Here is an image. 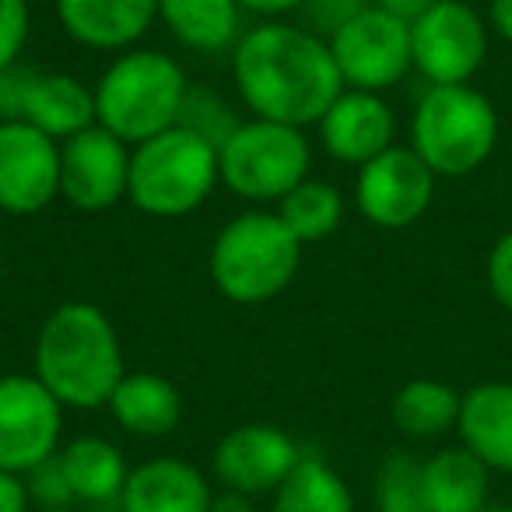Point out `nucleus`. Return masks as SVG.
<instances>
[{
    "label": "nucleus",
    "mask_w": 512,
    "mask_h": 512,
    "mask_svg": "<svg viewBox=\"0 0 512 512\" xmlns=\"http://www.w3.org/2000/svg\"><path fill=\"white\" fill-rule=\"evenodd\" d=\"M390 418L407 439H439L460 418V393L439 379H411L397 390Z\"/></svg>",
    "instance_id": "25"
},
{
    "label": "nucleus",
    "mask_w": 512,
    "mask_h": 512,
    "mask_svg": "<svg viewBox=\"0 0 512 512\" xmlns=\"http://www.w3.org/2000/svg\"><path fill=\"white\" fill-rule=\"evenodd\" d=\"M64 404L25 372L0 376V470L29 474L60 449Z\"/></svg>",
    "instance_id": "9"
},
{
    "label": "nucleus",
    "mask_w": 512,
    "mask_h": 512,
    "mask_svg": "<svg viewBox=\"0 0 512 512\" xmlns=\"http://www.w3.org/2000/svg\"><path fill=\"white\" fill-rule=\"evenodd\" d=\"M211 512H256V509H253V502H249V495L221 488V495H214V502H211Z\"/></svg>",
    "instance_id": "36"
},
{
    "label": "nucleus",
    "mask_w": 512,
    "mask_h": 512,
    "mask_svg": "<svg viewBox=\"0 0 512 512\" xmlns=\"http://www.w3.org/2000/svg\"><path fill=\"white\" fill-rule=\"evenodd\" d=\"M498 141V113L470 85H432L418 99L411 120V148L435 176L460 179L491 158Z\"/></svg>",
    "instance_id": "6"
},
{
    "label": "nucleus",
    "mask_w": 512,
    "mask_h": 512,
    "mask_svg": "<svg viewBox=\"0 0 512 512\" xmlns=\"http://www.w3.org/2000/svg\"><path fill=\"white\" fill-rule=\"evenodd\" d=\"M0 512H32V498L22 474L0 470Z\"/></svg>",
    "instance_id": "32"
},
{
    "label": "nucleus",
    "mask_w": 512,
    "mask_h": 512,
    "mask_svg": "<svg viewBox=\"0 0 512 512\" xmlns=\"http://www.w3.org/2000/svg\"><path fill=\"white\" fill-rule=\"evenodd\" d=\"M130 144L106 127H88L60 144V197L74 211L99 214L127 200Z\"/></svg>",
    "instance_id": "13"
},
{
    "label": "nucleus",
    "mask_w": 512,
    "mask_h": 512,
    "mask_svg": "<svg viewBox=\"0 0 512 512\" xmlns=\"http://www.w3.org/2000/svg\"><path fill=\"white\" fill-rule=\"evenodd\" d=\"M481 512H509V509H502V505H484Z\"/></svg>",
    "instance_id": "37"
},
{
    "label": "nucleus",
    "mask_w": 512,
    "mask_h": 512,
    "mask_svg": "<svg viewBox=\"0 0 512 512\" xmlns=\"http://www.w3.org/2000/svg\"><path fill=\"white\" fill-rule=\"evenodd\" d=\"M221 183L242 200L278 204L309 179L313 148L302 127L274 120H246L218 148Z\"/></svg>",
    "instance_id": "7"
},
{
    "label": "nucleus",
    "mask_w": 512,
    "mask_h": 512,
    "mask_svg": "<svg viewBox=\"0 0 512 512\" xmlns=\"http://www.w3.org/2000/svg\"><path fill=\"white\" fill-rule=\"evenodd\" d=\"M411 57L432 85H470L488 57L484 18L463 0H439L411 22Z\"/></svg>",
    "instance_id": "10"
},
{
    "label": "nucleus",
    "mask_w": 512,
    "mask_h": 512,
    "mask_svg": "<svg viewBox=\"0 0 512 512\" xmlns=\"http://www.w3.org/2000/svg\"><path fill=\"white\" fill-rule=\"evenodd\" d=\"M316 127L323 151L344 165L372 162L386 148H393L397 134V120L383 92H362V88H344Z\"/></svg>",
    "instance_id": "16"
},
{
    "label": "nucleus",
    "mask_w": 512,
    "mask_h": 512,
    "mask_svg": "<svg viewBox=\"0 0 512 512\" xmlns=\"http://www.w3.org/2000/svg\"><path fill=\"white\" fill-rule=\"evenodd\" d=\"M158 22L197 53H218L242 36V8L235 0H158Z\"/></svg>",
    "instance_id": "23"
},
{
    "label": "nucleus",
    "mask_w": 512,
    "mask_h": 512,
    "mask_svg": "<svg viewBox=\"0 0 512 512\" xmlns=\"http://www.w3.org/2000/svg\"><path fill=\"white\" fill-rule=\"evenodd\" d=\"M109 414L123 432L137 435V439H162V435L176 432L179 418H183V393L158 372H123L109 397Z\"/></svg>",
    "instance_id": "20"
},
{
    "label": "nucleus",
    "mask_w": 512,
    "mask_h": 512,
    "mask_svg": "<svg viewBox=\"0 0 512 512\" xmlns=\"http://www.w3.org/2000/svg\"><path fill=\"white\" fill-rule=\"evenodd\" d=\"M0 116L25 120L57 144L95 127V88L74 74H18L15 67L0 74Z\"/></svg>",
    "instance_id": "11"
},
{
    "label": "nucleus",
    "mask_w": 512,
    "mask_h": 512,
    "mask_svg": "<svg viewBox=\"0 0 512 512\" xmlns=\"http://www.w3.org/2000/svg\"><path fill=\"white\" fill-rule=\"evenodd\" d=\"M242 11L249 15H260V18H278V15H288V11H299L306 0H235Z\"/></svg>",
    "instance_id": "34"
},
{
    "label": "nucleus",
    "mask_w": 512,
    "mask_h": 512,
    "mask_svg": "<svg viewBox=\"0 0 512 512\" xmlns=\"http://www.w3.org/2000/svg\"><path fill=\"white\" fill-rule=\"evenodd\" d=\"M327 43L344 78V88L383 92L414 67L411 25L400 22L390 11L376 8V4L348 18Z\"/></svg>",
    "instance_id": "8"
},
{
    "label": "nucleus",
    "mask_w": 512,
    "mask_h": 512,
    "mask_svg": "<svg viewBox=\"0 0 512 512\" xmlns=\"http://www.w3.org/2000/svg\"><path fill=\"white\" fill-rule=\"evenodd\" d=\"M57 18L88 50H130L155 25L158 0H57Z\"/></svg>",
    "instance_id": "18"
},
{
    "label": "nucleus",
    "mask_w": 512,
    "mask_h": 512,
    "mask_svg": "<svg viewBox=\"0 0 512 512\" xmlns=\"http://www.w3.org/2000/svg\"><path fill=\"white\" fill-rule=\"evenodd\" d=\"M32 376L71 411L109 407L123 379V344L113 320L95 302H64L43 320Z\"/></svg>",
    "instance_id": "2"
},
{
    "label": "nucleus",
    "mask_w": 512,
    "mask_h": 512,
    "mask_svg": "<svg viewBox=\"0 0 512 512\" xmlns=\"http://www.w3.org/2000/svg\"><path fill=\"white\" fill-rule=\"evenodd\" d=\"M57 460L74 491V502H120V491L130 474L120 446H113L102 435H78L57 449Z\"/></svg>",
    "instance_id": "22"
},
{
    "label": "nucleus",
    "mask_w": 512,
    "mask_h": 512,
    "mask_svg": "<svg viewBox=\"0 0 512 512\" xmlns=\"http://www.w3.org/2000/svg\"><path fill=\"white\" fill-rule=\"evenodd\" d=\"M29 29V0H0V74L18 64L25 43H29Z\"/></svg>",
    "instance_id": "29"
},
{
    "label": "nucleus",
    "mask_w": 512,
    "mask_h": 512,
    "mask_svg": "<svg viewBox=\"0 0 512 512\" xmlns=\"http://www.w3.org/2000/svg\"><path fill=\"white\" fill-rule=\"evenodd\" d=\"M39 512H74V509H39Z\"/></svg>",
    "instance_id": "38"
},
{
    "label": "nucleus",
    "mask_w": 512,
    "mask_h": 512,
    "mask_svg": "<svg viewBox=\"0 0 512 512\" xmlns=\"http://www.w3.org/2000/svg\"><path fill=\"white\" fill-rule=\"evenodd\" d=\"M302 456L306 453L299 449V442L288 432H281L278 425L249 421V425H239L221 435L211 456V470L214 481L225 491L256 498L274 495Z\"/></svg>",
    "instance_id": "14"
},
{
    "label": "nucleus",
    "mask_w": 512,
    "mask_h": 512,
    "mask_svg": "<svg viewBox=\"0 0 512 512\" xmlns=\"http://www.w3.org/2000/svg\"><path fill=\"white\" fill-rule=\"evenodd\" d=\"M376 8H383V11H390V15H397L400 22H418L421 15H425L432 4H439V0H372Z\"/></svg>",
    "instance_id": "33"
},
{
    "label": "nucleus",
    "mask_w": 512,
    "mask_h": 512,
    "mask_svg": "<svg viewBox=\"0 0 512 512\" xmlns=\"http://www.w3.org/2000/svg\"><path fill=\"white\" fill-rule=\"evenodd\" d=\"M267 512H355V498L323 456L306 453L271 495Z\"/></svg>",
    "instance_id": "24"
},
{
    "label": "nucleus",
    "mask_w": 512,
    "mask_h": 512,
    "mask_svg": "<svg viewBox=\"0 0 512 512\" xmlns=\"http://www.w3.org/2000/svg\"><path fill=\"white\" fill-rule=\"evenodd\" d=\"M218 183V144L183 123L130 148L127 200L151 218H186L200 211Z\"/></svg>",
    "instance_id": "5"
},
{
    "label": "nucleus",
    "mask_w": 512,
    "mask_h": 512,
    "mask_svg": "<svg viewBox=\"0 0 512 512\" xmlns=\"http://www.w3.org/2000/svg\"><path fill=\"white\" fill-rule=\"evenodd\" d=\"M362 8H369V0H306L302 11L309 18V32L330 39L337 29H341L348 18H355Z\"/></svg>",
    "instance_id": "30"
},
{
    "label": "nucleus",
    "mask_w": 512,
    "mask_h": 512,
    "mask_svg": "<svg viewBox=\"0 0 512 512\" xmlns=\"http://www.w3.org/2000/svg\"><path fill=\"white\" fill-rule=\"evenodd\" d=\"M211 481L179 456H151L130 467L120 512H211Z\"/></svg>",
    "instance_id": "17"
},
{
    "label": "nucleus",
    "mask_w": 512,
    "mask_h": 512,
    "mask_svg": "<svg viewBox=\"0 0 512 512\" xmlns=\"http://www.w3.org/2000/svg\"><path fill=\"white\" fill-rule=\"evenodd\" d=\"M0 274H4V256H0Z\"/></svg>",
    "instance_id": "39"
},
{
    "label": "nucleus",
    "mask_w": 512,
    "mask_h": 512,
    "mask_svg": "<svg viewBox=\"0 0 512 512\" xmlns=\"http://www.w3.org/2000/svg\"><path fill=\"white\" fill-rule=\"evenodd\" d=\"M435 197V172L414 148H386L372 162L358 165L355 204L376 228H407L428 211Z\"/></svg>",
    "instance_id": "12"
},
{
    "label": "nucleus",
    "mask_w": 512,
    "mask_h": 512,
    "mask_svg": "<svg viewBox=\"0 0 512 512\" xmlns=\"http://www.w3.org/2000/svg\"><path fill=\"white\" fill-rule=\"evenodd\" d=\"M488 288L498 306L512 313V228L488 253Z\"/></svg>",
    "instance_id": "31"
},
{
    "label": "nucleus",
    "mask_w": 512,
    "mask_h": 512,
    "mask_svg": "<svg viewBox=\"0 0 512 512\" xmlns=\"http://www.w3.org/2000/svg\"><path fill=\"white\" fill-rule=\"evenodd\" d=\"M25 488H29L32 505H39V509H71L74 505V491L67 484L57 453L25 474Z\"/></svg>",
    "instance_id": "28"
},
{
    "label": "nucleus",
    "mask_w": 512,
    "mask_h": 512,
    "mask_svg": "<svg viewBox=\"0 0 512 512\" xmlns=\"http://www.w3.org/2000/svg\"><path fill=\"white\" fill-rule=\"evenodd\" d=\"M60 197V144L25 120H0V211L29 218Z\"/></svg>",
    "instance_id": "15"
},
{
    "label": "nucleus",
    "mask_w": 512,
    "mask_h": 512,
    "mask_svg": "<svg viewBox=\"0 0 512 512\" xmlns=\"http://www.w3.org/2000/svg\"><path fill=\"white\" fill-rule=\"evenodd\" d=\"M376 512H428L421 491V460L411 453H390L376 470Z\"/></svg>",
    "instance_id": "27"
},
{
    "label": "nucleus",
    "mask_w": 512,
    "mask_h": 512,
    "mask_svg": "<svg viewBox=\"0 0 512 512\" xmlns=\"http://www.w3.org/2000/svg\"><path fill=\"white\" fill-rule=\"evenodd\" d=\"M190 81L162 50H123L95 85V120L123 144H141L176 127Z\"/></svg>",
    "instance_id": "4"
},
{
    "label": "nucleus",
    "mask_w": 512,
    "mask_h": 512,
    "mask_svg": "<svg viewBox=\"0 0 512 512\" xmlns=\"http://www.w3.org/2000/svg\"><path fill=\"white\" fill-rule=\"evenodd\" d=\"M232 85L256 120L302 130L316 127L344 92L327 39L278 18L239 36L232 50Z\"/></svg>",
    "instance_id": "1"
},
{
    "label": "nucleus",
    "mask_w": 512,
    "mask_h": 512,
    "mask_svg": "<svg viewBox=\"0 0 512 512\" xmlns=\"http://www.w3.org/2000/svg\"><path fill=\"white\" fill-rule=\"evenodd\" d=\"M491 470L467 446L439 449L421 460V491L428 512H481L488 505Z\"/></svg>",
    "instance_id": "21"
},
{
    "label": "nucleus",
    "mask_w": 512,
    "mask_h": 512,
    "mask_svg": "<svg viewBox=\"0 0 512 512\" xmlns=\"http://www.w3.org/2000/svg\"><path fill=\"white\" fill-rule=\"evenodd\" d=\"M488 18H491V29H495L505 43H512V0H491Z\"/></svg>",
    "instance_id": "35"
},
{
    "label": "nucleus",
    "mask_w": 512,
    "mask_h": 512,
    "mask_svg": "<svg viewBox=\"0 0 512 512\" xmlns=\"http://www.w3.org/2000/svg\"><path fill=\"white\" fill-rule=\"evenodd\" d=\"M456 432L484 467L512 474V383H477L463 393Z\"/></svg>",
    "instance_id": "19"
},
{
    "label": "nucleus",
    "mask_w": 512,
    "mask_h": 512,
    "mask_svg": "<svg viewBox=\"0 0 512 512\" xmlns=\"http://www.w3.org/2000/svg\"><path fill=\"white\" fill-rule=\"evenodd\" d=\"M302 242L278 211H242L214 235L207 271L235 306H260L285 292L302 267Z\"/></svg>",
    "instance_id": "3"
},
{
    "label": "nucleus",
    "mask_w": 512,
    "mask_h": 512,
    "mask_svg": "<svg viewBox=\"0 0 512 512\" xmlns=\"http://www.w3.org/2000/svg\"><path fill=\"white\" fill-rule=\"evenodd\" d=\"M278 214L288 228L295 232V239L302 246L309 242H323L341 228L344 218V197L334 183L327 179H302L288 197L278 200Z\"/></svg>",
    "instance_id": "26"
}]
</instances>
